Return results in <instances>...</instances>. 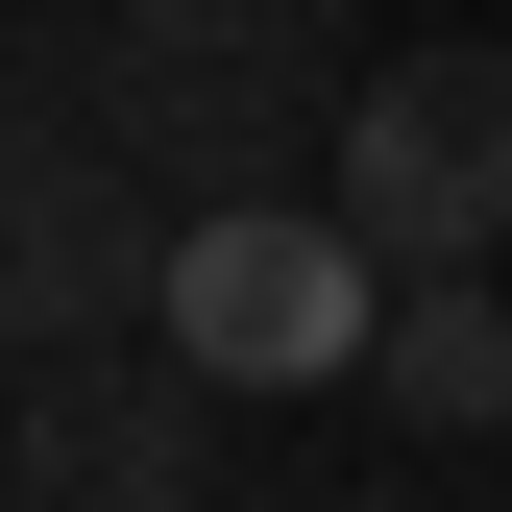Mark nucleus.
Here are the masks:
<instances>
[{
  "mask_svg": "<svg viewBox=\"0 0 512 512\" xmlns=\"http://www.w3.org/2000/svg\"><path fill=\"white\" fill-rule=\"evenodd\" d=\"M49 25H98V0H49Z\"/></svg>",
  "mask_w": 512,
  "mask_h": 512,
  "instance_id": "obj_6",
  "label": "nucleus"
},
{
  "mask_svg": "<svg viewBox=\"0 0 512 512\" xmlns=\"http://www.w3.org/2000/svg\"><path fill=\"white\" fill-rule=\"evenodd\" d=\"M0 512H220V366H74V391H25Z\"/></svg>",
  "mask_w": 512,
  "mask_h": 512,
  "instance_id": "obj_4",
  "label": "nucleus"
},
{
  "mask_svg": "<svg viewBox=\"0 0 512 512\" xmlns=\"http://www.w3.org/2000/svg\"><path fill=\"white\" fill-rule=\"evenodd\" d=\"M317 196L391 244V269H488L512 244V49H366Z\"/></svg>",
  "mask_w": 512,
  "mask_h": 512,
  "instance_id": "obj_3",
  "label": "nucleus"
},
{
  "mask_svg": "<svg viewBox=\"0 0 512 512\" xmlns=\"http://www.w3.org/2000/svg\"><path fill=\"white\" fill-rule=\"evenodd\" d=\"M366 25L342 0H98V147L171 196H269L293 147H342Z\"/></svg>",
  "mask_w": 512,
  "mask_h": 512,
  "instance_id": "obj_1",
  "label": "nucleus"
},
{
  "mask_svg": "<svg viewBox=\"0 0 512 512\" xmlns=\"http://www.w3.org/2000/svg\"><path fill=\"white\" fill-rule=\"evenodd\" d=\"M366 317H391V244L342 196H293V171L171 220V366H220V391H342Z\"/></svg>",
  "mask_w": 512,
  "mask_h": 512,
  "instance_id": "obj_2",
  "label": "nucleus"
},
{
  "mask_svg": "<svg viewBox=\"0 0 512 512\" xmlns=\"http://www.w3.org/2000/svg\"><path fill=\"white\" fill-rule=\"evenodd\" d=\"M366 391H391L415 439H512V293H488V269H391V317H366Z\"/></svg>",
  "mask_w": 512,
  "mask_h": 512,
  "instance_id": "obj_5",
  "label": "nucleus"
}]
</instances>
